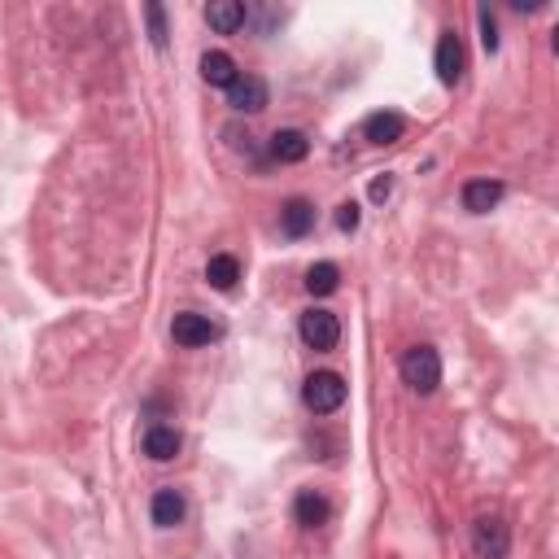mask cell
Returning a JSON list of instances; mask_svg holds the SVG:
<instances>
[{
	"mask_svg": "<svg viewBox=\"0 0 559 559\" xmlns=\"http://www.w3.org/2000/svg\"><path fill=\"white\" fill-rule=\"evenodd\" d=\"M402 380H407L415 394H433L442 385V354L433 346H411L402 354Z\"/></svg>",
	"mask_w": 559,
	"mask_h": 559,
	"instance_id": "cell-1",
	"label": "cell"
},
{
	"mask_svg": "<svg viewBox=\"0 0 559 559\" xmlns=\"http://www.w3.org/2000/svg\"><path fill=\"white\" fill-rule=\"evenodd\" d=\"M302 402H306V407H311L315 415H337L341 407H346V380H341L337 372H315V376H306Z\"/></svg>",
	"mask_w": 559,
	"mask_h": 559,
	"instance_id": "cell-2",
	"label": "cell"
},
{
	"mask_svg": "<svg viewBox=\"0 0 559 559\" xmlns=\"http://www.w3.org/2000/svg\"><path fill=\"white\" fill-rule=\"evenodd\" d=\"M472 551H477V559H507L511 525L503 516H477L472 520Z\"/></svg>",
	"mask_w": 559,
	"mask_h": 559,
	"instance_id": "cell-3",
	"label": "cell"
},
{
	"mask_svg": "<svg viewBox=\"0 0 559 559\" xmlns=\"http://www.w3.org/2000/svg\"><path fill=\"white\" fill-rule=\"evenodd\" d=\"M297 332H302V341L311 350H319V354H328V350L341 346V319L332 311H306L302 324H297Z\"/></svg>",
	"mask_w": 559,
	"mask_h": 559,
	"instance_id": "cell-4",
	"label": "cell"
},
{
	"mask_svg": "<svg viewBox=\"0 0 559 559\" xmlns=\"http://www.w3.org/2000/svg\"><path fill=\"white\" fill-rule=\"evenodd\" d=\"M171 337H175V346H184V350H201V346H210V341L219 337V328L210 324V315L180 311L171 319Z\"/></svg>",
	"mask_w": 559,
	"mask_h": 559,
	"instance_id": "cell-5",
	"label": "cell"
},
{
	"mask_svg": "<svg viewBox=\"0 0 559 559\" xmlns=\"http://www.w3.org/2000/svg\"><path fill=\"white\" fill-rule=\"evenodd\" d=\"M463 40L455 31H442V40H437V57H433V70H437V79L446 83V88H455V83L463 79Z\"/></svg>",
	"mask_w": 559,
	"mask_h": 559,
	"instance_id": "cell-6",
	"label": "cell"
},
{
	"mask_svg": "<svg viewBox=\"0 0 559 559\" xmlns=\"http://www.w3.org/2000/svg\"><path fill=\"white\" fill-rule=\"evenodd\" d=\"M267 101H271V92H267V83L258 79V75H241L228 88V105H232L236 114H263Z\"/></svg>",
	"mask_w": 559,
	"mask_h": 559,
	"instance_id": "cell-7",
	"label": "cell"
},
{
	"mask_svg": "<svg viewBox=\"0 0 559 559\" xmlns=\"http://www.w3.org/2000/svg\"><path fill=\"white\" fill-rule=\"evenodd\" d=\"M363 136L372 140V145H398V140L407 136V118L398 110H376L363 118Z\"/></svg>",
	"mask_w": 559,
	"mask_h": 559,
	"instance_id": "cell-8",
	"label": "cell"
},
{
	"mask_svg": "<svg viewBox=\"0 0 559 559\" xmlns=\"http://www.w3.org/2000/svg\"><path fill=\"white\" fill-rule=\"evenodd\" d=\"M507 184L503 180H468L463 184V210L468 214H490L498 201H503Z\"/></svg>",
	"mask_w": 559,
	"mask_h": 559,
	"instance_id": "cell-9",
	"label": "cell"
},
{
	"mask_svg": "<svg viewBox=\"0 0 559 559\" xmlns=\"http://www.w3.org/2000/svg\"><path fill=\"white\" fill-rule=\"evenodd\" d=\"M293 520L302 529H319V525H328L332 520V503L319 490H302L293 498Z\"/></svg>",
	"mask_w": 559,
	"mask_h": 559,
	"instance_id": "cell-10",
	"label": "cell"
},
{
	"mask_svg": "<svg viewBox=\"0 0 559 559\" xmlns=\"http://www.w3.org/2000/svg\"><path fill=\"white\" fill-rule=\"evenodd\" d=\"M280 228H284L289 241H302V236L315 228V206L306 197H289L284 210H280Z\"/></svg>",
	"mask_w": 559,
	"mask_h": 559,
	"instance_id": "cell-11",
	"label": "cell"
},
{
	"mask_svg": "<svg viewBox=\"0 0 559 559\" xmlns=\"http://www.w3.org/2000/svg\"><path fill=\"white\" fill-rule=\"evenodd\" d=\"M145 455L153 463H171L180 455V433H175L171 424H149L145 428Z\"/></svg>",
	"mask_w": 559,
	"mask_h": 559,
	"instance_id": "cell-12",
	"label": "cell"
},
{
	"mask_svg": "<svg viewBox=\"0 0 559 559\" xmlns=\"http://www.w3.org/2000/svg\"><path fill=\"white\" fill-rule=\"evenodd\" d=\"M245 5L241 0H214V5L206 9V22H210V31H219V35H236L245 27Z\"/></svg>",
	"mask_w": 559,
	"mask_h": 559,
	"instance_id": "cell-13",
	"label": "cell"
},
{
	"mask_svg": "<svg viewBox=\"0 0 559 559\" xmlns=\"http://www.w3.org/2000/svg\"><path fill=\"white\" fill-rule=\"evenodd\" d=\"M184 511H188V503H184L180 490H158V494H153L149 516H153V525H158V529H175L184 520Z\"/></svg>",
	"mask_w": 559,
	"mask_h": 559,
	"instance_id": "cell-14",
	"label": "cell"
},
{
	"mask_svg": "<svg viewBox=\"0 0 559 559\" xmlns=\"http://www.w3.org/2000/svg\"><path fill=\"white\" fill-rule=\"evenodd\" d=\"M306 153H311V140L297 127H284V132L271 136V158L276 162H306Z\"/></svg>",
	"mask_w": 559,
	"mask_h": 559,
	"instance_id": "cell-15",
	"label": "cell"
},
{
	"mask_svg": "<svg viewBox=\"0 0 559 559\" xmlns=\"http://www.w3.org/2000/svg\"><path fill=\"white\" fill-rule=\"evenodd\" d=\"M206 280H210V289H219V293L236 289V280H241V258L236 254H210Z\"/></svg>",
	"mask_w": 559,
	"mask_h": 559,
	"instance_id": "cell-16",
	"label": "cell"
},
{
	"mask_svg": "<svg viewBox=\"0 0 559 559\" xmlns=\"http://www.w3.org/2000/svg\"><path fill=\"white\" fill-rule=\"evenodd\" d=\"M201 79H206L210 88H232V83L241 79V70H236L228 53H206L201 57Z\"/></svg>",
	"mask_w": 559,
	"mask_h": 559,
	"instance_id": "cell-17",
	"label": "cell"
},
{
	"mask_svg": "<svg viewBox=\"0 0 559 559\" xmlns=\"http://www.w3.org/2000/svg\"><path fill=\"white\" fill-rule=\"evenodd\" d=\"M337 284H341V271H337V263H315L311 271H306V293H315V297H328V293H337Z\"/></svg>",
	"mask_w": 559,
	"mask_h": 559,
	"instance_id": "cell-18",
	"label": "cell"
},
{
	"mask_svg": "<svg viewBox=\"0 0 559 559\" xmlns=\"http://www.w3.org/2000/svg\"><path fill=\"white\" fill-rule=\"evenodd\" d=\"M145 18H149V40H153V49H166V9H162V5H145Z\"/></svg>",
	"mask_w": 559,
	"mask_h": 559,
	"instance_id": "cell-19",
	"label": "cell"
},
{
	"mask_svg": "<svg viewBox=\"0 0 559 559\" xmlns=\"http://www.w3.org/2000/svg\"><path fill=\"white\" fill-rule=\"evenodd\" d=\"M477 22H481V44H485V53H494V49H498V22H494V14H490V9H481Z\"/></svg>",
	"mask_w": 559,
	"mask_h": 559,
	"instance_id": "cell-20",
	"label": "cell"
},
{
	"mask_svg": "<svg viewBox=\"0 0 559 559\" xmlns=\"http://www.w3.org/2000/svg\"><path fill=\"white\" fill-rule=\"evenodd\" d=\"M359 219H363V214H359L354 201H341V206H337V228L341 232H354V228H359Z\"/></svg>",
	"mask_w": 559,
	"mask_h": 559,
	"instance_id": "cell-21",
	"label": "cell"
},
{
	"mask_svg": "<svg viewBox=\"0 0 559 559\" xmlns=\"http://www.w3.org/2000/svg\"><path fill=\"white\" fill-rule=\"evenodd\" d=\"M389 193H394V175H376L372 188H367V197H372L376 206H380V201H389Z\"/></svg>",
	"mask_w": 559,
	"mask_h": 559,
	"instance_id": "cell-22",
	"label": "cell"
}]
</instances>
